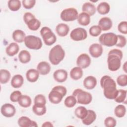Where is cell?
<instances>
[{"instance_id": "bcb514c9", "label": "cell", "mask_w": 127, "mask_h": 127, "mask_svg": "<svg viewBox=\"0 0 127 127\" xmlns=\"http://www.w3.org/2000/svg\"><path fill=\"white\" fill-rule=\"evenodd\" d=\"M119 31L124 34H127V22L126 21L121 22L118 26Z\"/></svg>"}, {"instance_id": "ba28073f", "label": "cell", "mask_w": 127, "mask_h": 127, "mask_svg": "<svg viewBox=\"0 0 127 127\" xmlns=\"http://www.w3.org/2000/svg\"><path fill=\"white\" fill-rule=\"evenodd\" d=\"M78 15V11L75 8L69 7L64 9L61 13L60 17L62 20L68 22L76 20L77 18Z\"/></svg>"}, {"instance_id": "1f68e13d", "label": "cell", "mask_w": 127, "mask_h": 127, "mask_svg": "<svg viewBox=\"0 0 127 127\" xmlns=\"http://www.w3.org/2000/svg\"><path fill=\"white\" fill-rule=\"evenodd\" d=\"M87 112L88 110L85 107L83 106H79L75 109L74 111V114L78 118L83 120L86 117Z\"/></svg>"}, {"instance_id": "4dcf8cb0", "label": "cell", "mask_w": 127, "mask_h": 127, "mask_svg": "<svg viewBox=\"0 0 127 127\" xmlns=\"http://www.w3.org/2000/svg\"><path fill=\"white\" fill-rule=\"evenodd\" d=\"M19 105L23 108H28L30 107L32 103L31 98L27 95H22L18 101Z\"/></svg>"}, {"instance_id": "30bf717a", "label": "cell", "mask_w": 127, "mask_h": 127, "mask_svg": "<svg viewBox=\"0 0 127 127\" xmlns=\"http://www.w3.org/2000/svg\"><path fill=\"white\" fill-rule=\"evenodd\" d=\"M0 112L3 116L7 118H10L15 115L16 109L13 105L9 103H6L2 105L1 107Z\"/></svg>"}, {"instance_id": "484cf974", "label": "cell", "mask_w": 127, "mask_h": 127, "mask_svg": "<svg viewBox=\"0 0 127 127\" xmlns=\"http://www.w3.org/2000/svg\"><path fill=\"white\" fill-rule=\"evenodd\" d=\"M78 23L82 26H87L90 22V16L85 12H81L77 17Z\"/></svg>"}, {"instance_id": "2e32d148", "label": "cell", "mask_w": 127, "mask_h": 127, "mask_svg": "<svg viewBox=\"0 0 127 127\" xmlns=\"http://www.w3.org/2000/svg\"><path fill=\"white\" fill-rule=\"evenodd\" d=\"M98 25L103 31L109 30L112 27L113 22L112 20L108 17H104L101 18L99 22Z\"/></svg>"}, {"instance_id": "f6af8a7d", "label": "cell", "mask_w": 127, "mask_h": 127, "mask_svg": "<svg viewBox=\"0 0 127 127\" xmlns=\"http://www.w3.org/2000/svg\"><path fill=\"white\" fill-rule=\"evenodd\" d=\"M23 6L26 9H31L33 8L35 3L36 0H23L22 1Z\"/></svg>"}, {"instance_id": "4316f807", "label": "cell", "mask_w": 127, "mask_h": 127, "mask_svg": "<svg viewBox=\"0 0 127 127\" xmlns=\"http://www.w3.org/2000/svg\"><path fill=\"white\" fill-rule=\"evenodd\" d=\"M82 69L79 66L73 67L70 71V76L73 80H77L80 79L82 77Z\"/></svg>"}, {"instance_id": "9c48e42d", "label": "cell", "mask_w": 127, "mask_h": 127, "mask_svg": "<svg viewBox=\"0 0 127 127\" xmlns=\"http://www.w3.org/2000/svg\"><path fill=\"white\" fill-rule=\"evenodd\" d=\"M87 33L86 30L81 27H77L73 29L70 33V37L73 41H79L86 39Z\"/></svg>"}, {"instance_id": "277c9868", "label": "cell", "mask_w": 127, "mask_h": 127, "mask_svg": "<svg viewBox=\"0 0 127 127\" xmlns=\"http://www.w3.org/2000/svg\"><path fill=\"white\" fill-rule=\"evenodd\" d=\"M72 95L75 97L77 102L80 104H89L92 100V95L81 89L78 88L74 90L72 93Z\"/></svg>"}, {"instance_id": "8992f818", "label": "cell", "mask_w": 127, "mask_h": 127, "mask_svg": "<svg viewBox=\"0 0 127 127\" xmlns=\"http://www.w3.org/2000/svg\"><path fill=\"white\" fill-rule=\"evenodd\" d=\"M99 41L104 46L112 47L117 43V35L111 32L103 33L99 37Z\"/></svg>"}, {"instance_id": "e575fe53", "label": "cell", "mask_w": 127, "mask_h": 127, "mask_svg": "<svg viewBox=\"0 0 127 127\" xmlns=\"http://www.w3.org/2000/svg\"><path fill=\"white\" fill-rule=\"evenodd\" d=\"M127 91L124 89L118 90L117 95L114 99L115 101L117 103H124L126 100Z\"/></svg>"}, {"instance_id": "8fae6325", "label": "cell", "mask_w": 127, "mask_h": 127, "mask_svg": "<svg viewBox=\"0 0 127 127\" xmlns=\"http://www.w3.org/2000/svg\"><path fill=\"white\" fill-rule=\"evenodd\" d=\"M91 62V59L87 54H81L77 59L76 64L82 69L86 68L90 65Z\"/></svg>"}, {"instance_id": "7a4b0ae2", "label": "cell", "mask_w": 127, "mask_h": 127, "mask_svg": "<svg viewBox=\"0 0 127 127\" xmlns=\"http://www.w3.org/2000/svg\"><path fill=\"white\" fill-rule=\"evenodd\" d=\"M123 56V53L119 49H114L110 50L108 53L107 59L108 69L112 71L118 70L121 65V60Z\"/></svg>"}, {"instance_id": "52a82bcc", "label": "cell", "mask_w": 127, "mask_h": 127, "mask_svg": "<svg viewBox=\"0 0 127 127\" xmlns=\"http://www.w3.org/2000/svg\"><path fill=\"white\" fill-rule=\"evenodd\" d=\"M24 44L28 48L36 50L41 49L43 45L41 39L34 35L26 36L24 40Z\"/></svg>"}, {"instance_id": "d590c367", "label": "cell", "mask_w": 127, "mask_h": 127, "mask_svg": "<svg viewBox=\"0 0 127 127\" xmlns=\"http://www.w3.org/2000/svg\"><path fill=\"white\" fill-rule=\"evenodd\" d=\"M126 113V108L123 105H119L115 109L114 113L116 117L122 118L125 116Z\"/></svg>"}, {"instance_id": "f1b7e54d", "label": "cell", "mask_w": 127, "mask_h": 127, "mask_svg": "<svg viewBox=\"0 0 127 127\" xmlns=\"http://www.w3.org/2000/svg\"><path fill=\"white\" fill-rule=\"evenodd\" d=\"M110 10L109 4L106 2H102L100 3L97 7V10L98 13L102 15H105L109 13Z\"/></svg>"}, {"instance_id": "6da1fadb", "label": "cell", "mask_w": 127, "mask_h": 127, "mask_svg": "<svg viewBox=\"0 0 127 127\" xmlns=\"http://www.w3.org/2000/svg\"><path fill=\"white\" fill-rule=\"evenodd\" d=\"M100 85L104 89V95L108 99H114L117 95L118 90L114 80L108 75L103 76L100 80Z\"/></svg>"}, {"instance_id": "ffe728a7", "label": "cell", "mask_w": 127, "mask_h": 127, "mask_svg": "<svg viewBox=\"0 0 127 127\" xmlns=\"http://www.w3.org/2000/svg\"><path fill=\"white\" fill-rule=\"evenodd\" d=\"M39 72L35 69L31 68L27 71L26 73V77L28 81L30 82H35L39 78Z\"/></svg>"}, {"instance_id": "60d3db41", "label": "cell", "mask_w": 127, "mask_h": 127, "mask_svg": "<svg viewBox=\"0 0 127 127\" xmlns=\"http://www.w3.org/2000/svg\"><path fill=\"white\" fill-rule=\"evenodd\" d=\"M127 44V40L125 36L121 35H117V42L116 46L120 48L124 47Z\"/></svg>"}, {"instance_id": "836d02e7", "label": "cell", "mask_w": 127, "mask_h": 127, "mask_svg": "<svg viewBox=\"0 0 127 127\" xmlns=\"http://www.w3.org/2000/svg\"><path fill=\"white\" fill-rule=\"evenodd\" d=\"M8 7L12 11L18 10L21 7V1L19 0H9L8 1Z\"/></svg>"}, {"instance_id": "7dc6e473", "label": "cell", "mask_w": 127, "mask_h": 127, "mask_svg": "<svg viewBox=\"0 0 127 127\" xmlns=\"http://www.w3.org/2000/svg\"><path fill=\"white\" fill-rule=\"evenodd\" d=\"M53 89L56 90L58 91H59L60 93H61L64 96L67 92V90L66 88L64 86H62V85H58L54 87L53 88Z\"/></svg>"}, {"instance_id": "d6986e66", "label": "cell", "mask_w": 127, "mask_h": 127, "mask_svg": "<svg viewBox=\"0 0 127 127\" xmlns=\"http://www.w3.org/2000/svg\"><path fill=\"white\" fill-rule=\"evenodd\" d=\"M56 31L57 34L60 37H64L67 35L69 31V26L63 23L58 24L56 27Z\"/></svg>"}, {"instance_id": "c3c4849f", "label": "cell", "mask_w": 127, "mask_h": 127, "mask_svg": "<svg viewBox=\"0 0 127 127\" xmlns=\"http://www.w3.org/2000/svg\"><path fill=\"white\" fill-rule=\"evenodd\" d=\"M42 127H53V125L50 122H45L43 124V125H42Z\"/></svg>"}, {"instance_id": "44dd1931", "label": "cell", "mask_w": 127, "mask_h": 127, "mask_svg": "<svg viewBox=\"0 0 127 127\" xmlns=\"http://www.w3.org/2000/svg\"><path fill=\"white\" fill-rule=\"evenodd\" d=\"M19 50L18 45L15 42H12L6 48L5 52L9 57H13L18 53Z\"/></svg>"}, {"instance_id": "4fadbf2b", "label": "cell", "mask_w": 127, "mask_h": 127, "mask_svg": "<svg viewBox=\"0 0 127 127\" xmlns=\"http://www.w3.org/2000/svg\"><path fill=\"white\" fill-rule=\"evenodd\" d=\"M64 96L59 91L52 89L51 91L49 94L48 98L51 103L54 104L60 103Z\"/></svg>"}, {"instance_id": "e0dca14e", "label": "cell", "mask_w": 127, "mask_h": 127, "mask_svg": "<svg viewBox=\"0 0 127 127\" xmlns=\"http://www.w3.org/2000/svg\"><path fill=\"white\" fill-rule=\"evenodd\" d=\"M37 70L39 73L42 75L48 74L51 70V66L50 64L45 61L40 62L37 66Z\"/></svg>"}, {"instance_id": "d6a6232c", "label": "cell", "mask_w": 127, "mask_h": 127, "mask_svg": "<svg viewBox=\"0 0 127 127\" xmlns=\"http://www.w3.org/2000/svg\"><path fill=\"white\" fill-rule=\"evenodd\" d=\"M11 77L9 71L6 69H1L0 70V82L1 84H5L8 82Z\"/></svg>"}, {"instance_id": "7402d4cb", "label": "cell", "mask_w": 127, "mask_h": 127, "mask_svg": "<svg viewBox=\"0 0 127 127\" xmlns=\"http://www.w3.org/2000/svg\"><path fill=\"white\" fill-rule=\"evenodd\" d=\"M24 82L23 76L20 74H16L14 75L11 80V85L14 88L21 87Z\"/></svg>"}, {"instance_id": "b9f144b4", "label": "cell", "mask_w": 127, "mask_h": 127, "mask_svg": "<svg viewBox=\"0 0 127 127\" xmlns=\"http://www.w3.org/2000/svg\"><path fill=\"white\" fill-rule=\"evenodd\" d=\"M117 82L119 85L121 86H126L127 85V75L122 74L119 75L117 78Z\"/></svg>"}, {"instance_id": "7bdbcfd3", "label": "cell", "mask_w": 127, "mask_h": 127, "mask_svg": "<svg viewBox=\"0 0 127 127\" xmlns=\"http://www.w3.org/2000/svg\"><path fill=\"white\" fill-rule=\"evenodd\" d=\"M22 94L20 91L18 90L14 91L12 92L10 95V100L13 102H18L19 99L22 96Z\"/></svg>"}, {"instance_id": "cb8c5ba5", "label": "cell", "mask_w": 127, "mask_h": 127, "mask_svg": "<svg viewBox=\"0 0 127 127\" xmlns=\"http://www.w3.org/2000/svg\"><path fill=\"white\" fill-rule=\"evenodd\" d=\"M12 36L14 41L20 43L24 42V40L26 37V35L24 32L22 30L17 29L13 32Z\"/></svg>"}, {"instance_id": "f35d334b", "label": "cell", "mask_w": 127, "mask_h": 127, "mask_svg": "<svg viewBox=\"0 0 127 127\" xmlns=\"http://www.w3.org/2000/svg\"><path fill=\"white\" fill-rule=\"evenodd\" d=\"M46 100L45 96L42 94H38L34 98V105L37 106H45Z\"/></svg>"}, {"instance_id": "ab89813d", "label": "cell", "mask_w": 127, "mask_h": 127, "mask_svg": "<svg viewBox=\"0 0 127 127\" xmlns=\"http://www.w3.org/2000/svg\"><path fill=\"white\" fill-rule=\"evenodd\" d=\"M89 34L93 37L99 36L102 31V30L99 25H93L89 29Z\"/></svg>"}, {"instance_id": "603a6c76", "label": "cell", "mask_w": 127, "mask_h": 127, "mask_svg": "<svg viewBox=\"0 0 127 127\" xmlns=\"http://www.w3.org/2000/svg\"><path fill=\"white\" fill-rule=\"evenodd\" d=\"M96 119V114L95 112L91 110H88L87 114L86 117L82 120V123L85 125H90L93 123Z\"/></svg>"}, {"instance_id": "5bb4252c", "label": "cell", "mask_w": 127, "mask_h": 127, "mask_svg": "<svg viewBox=\"0 0 127 127\" xmlns=\"http://www.w3.org/2000/svg\"><path fill=\"white\" fill-rule=\"evenodd\" d=\"M53 77L58 82H64L67 78V72L65 70L63 69H57L54 72Z\"/></svg>"}, {"instance_id": "8d00e7d4", "label": "cell", "mask_w": 127, "mask_h": 127, "mask_svg": "<svg viewBox=\"0 0 127 127\" xmlns=\"http://www.w3.org/2000/svg\"><path fill=\"white\" fill-rule=\"evenodd\" d=\"M46 107L45 106H37L34 105L32 107L33 113L37 116H42L46 113Z\"/></svg>"}, {"instance_id": "ee69618b", "label": "cell", "mask_w": 127, "mask_h": 127, "mask_svg": "<svg viewBox=\"0 0 127 127\" xmlns=\"http://www.w3.org/2000/svg\"><path fill=\"white\" fill-rule=\"evenodd\" d=\"M116 120L112 117L106 118L104 121V125L107 127H114L116 126Z\"/></svg>"}, {"instance_id": "9a60e30c", "label": "cell", "mask_w": 127, "mask_h": 127, "mask_svg": "<svg viewBox=\"0 0 127 127\" xmlns=\"http://www.w3.org/2000/svg\"><path fill=\"white\" fill-rule=\"evenodd\" d=\"M18 124L20 127H38V125L34 121H32L27 117L22 116L18 120Z\"/></svg>"}, {"instance_id": "ac0fdd59", "label": "cell", "mask_w": 127, "mask_h": 127, "mask_svg": "<svg viewBox=\"0 0 127 127\" xmlns=\"http://www.w3.org/2000/svg\"><path fill=\"white\" fill-rule=\"evenodd\" d=\"M97 79L93 76H88L86 77L83 81V85L87 89H93L97 85Z\"/></svg>"}, {"instance_id": "83f0119b", "label": "cell", "mask_w": 127, "mask_h": 127, "mask_svg": "<svg viewBox=\"0 0 127 127\" xmlns=\"http://www.w3.org/2000/svg\"><path fill=\"white\" fill-rule=\"evenodd\" d=\"M26 24L27 25L28 28L32 31L37 30L41 26L40 21L35 17L28 20L26 23Z\"/></svg>"}, {"instance_id": "7c38bea8", "label": "cell", "mask_w": 127, "mask_h": 127, "mask_svg": "<svg viewBox=\"0 0 127 127\" xmlns=\"http://www.w3.org/2000/svg\"><path fill=\"white\" fill-rule=\"evenodd\" d=\"M103 49L102 45L98 43H94L91 45L89 48V52L91 56L93 58H98L103 53Z\"/></svg>"}, {"instance_id": "d4e9b609", "label": "cell", "mask_w": 127, "mask_h": 127, "mask_svg": "<svg viewBox=\"0 0 127 127\" xmlns=\"http://www.w3.org/2000/svg\"><path fill=\"white\" fill-rule=\"evenodd\" d=\"M82 10L83 12L87 13L89 15L92 16L96 12V7L93 3L90 2H86L82 5Z\"/></svg>"}, {"instance_id": "74e56055", "label": "cell", "mask_w": 127, "mask_h": 127, "mask_svg": "<svg viewBox=\"0 0 127 127\" xmlns=\"http://www.w3.org/2000/svg\"><path fill=\"white\" fill-rule=\"evenodd\" d=\"M77 103L76 99L73 95L67 96L64 101L65 106L67 108H72L74 107Z\"/></svg>"}, {"instance_id": "681fc988", "label": "cell", "mask_w": 127, "mask_h": 127, "mask_svg": "<svg viewBox=\"0 0 127 127\" xmlns=\"http://www.w3.org/2000/svg\"><path fill=\"white\" fill-rule=\"evenodd\" d=\"M126 65H127V62H125V64H124V65H123V69L124 70V71H125V72L127 73V70H126V67H127Z\"/></svg>"}, {"instance_id": "f546056e", "label": "cell", "mask_w": 127, "mask_h": 127, "mask_svg": "<svg viewBox=\"0 0 127 127\" xmlns=\"http://www.w3.org/2000/svg\"><path fill=\"white\" fill-rule=\"evenodd\" d=\"M19 61L22 64H26L30 62L31 60V55L27 50H23L20 52L18 55Z\"/></svg>"}, {"instance_id": "3957f363", "label": "cell", "mask_w": 127, "mask_h": 127, "mask_svg": "<svg viewBox=\"0 0 127 127\" xmlns=\"http://www.w3.org/2000/svg\"><path fill=\"white\" fill-rule=\"evenodd\" d=\"M65 52L62 47L60 45H57L53 47L50 51L49 59L51 63L53 65H58L64 59Z\"/></svg>"}, {"instance_id": "5b68a950", "label": "cell", "mask_w": 127, "mask_h": 127, "mask_svg": "<svg viewBox=\"0 0 127 127\" xmlns=\"http://www.w3.org/2000/svg\"><path fill=\"white\" fill-rule=\"evenodd\" d=\"M40 34L44 43L47 46H51L57 41V37L52 30L48 27H44L40 30Z\"/></svg>"}]
</instances>
